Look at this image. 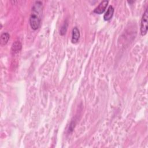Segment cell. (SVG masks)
<instances>
[{
  "label": "cell",
  "mask_w": 148,
  "mask_h": 148,
  "mask_svg": "<svg viewBox=\"0 0 148 148\" xmlns=\"http://www.w3.org/2000/svg\"><path fill=\"white\" fill-rule=\"evenodd\" d=\"M147 19H148V12L147 8L146 9L141 20L140 23V33L142 35H145L147 32Z\"/></svg>",
  "instance_id": "cell-2"
},
{
  "label": "cell",
  "mask_w": 148,
  "mask_h": 148,
  "mask_svg": "<svg viewBox=\"0 0 148 148\" xmlns=\"http://www.w3.org/2000/svg\"><path fill=\"white\" fill-rule=\"evenodd\" d=\"M68 22L66 21L64 24L63 25L61 26V27L60 28V34L61 35H64V34H65L66 32V30H67V28H68Z\"/></svg>",
  "instance_id": "cell-8"
},
{
  "label": "cell",
  "mask_w": 148,
  "mask_h": 148,
  "mask_svg": "<svg viewBox=\"0 0 148 148\" xmlns=\"http://www.w3.org/2000/svg\"><path fill=\"white\" fill-rule=\"evenodd\" d=\"M21 43L19 41H16L14 43H13L12 49H11V53L13 55H14L20 52L21 49Z\"/></svg>",
  "instance_id": "cell-5"
},
{
  "label": "cell",
  "mask_w": 148,
  "mask_h": 148,
  "mask_svg": "<svg viewBox=\"0 0 148 148\" xmlns=\"http://www.w3.org/2000/svg\"><path fill=\"white\" fill-rule=\"evenodd\" d=\"M108 1H102L97 7H96L95 8V9L94 10V12L97 13V14H102L104 12V11L105 10L107 5L108 4Z\"/></svg>",
  "instance_id": "cell-3"
},
{
  "label": "cell",
  "mask_w": 148,
  "mask_h": 148,
  "mask_svg": "<svg viewBox=\"0 0 148 148\" xmlns=\"http://www.w3.org/2000/svg\"><path fill=\"white\" fill-rule=\"evenodd\" d=\"M114 13V8L112 6H109L106 12L103 15V18L105 21H108L110 20Z\"/></svg>",
  "instance_id": "cell-6"
},
{
  "label": "cell",
  "mask_w": 148,
  "mask_h": 148,
  "mask_svg": "<svg viewBox=\"0 0 148 148\" xmlns=\"http://www.w3.org/2000/svg\"><path fill=\"white\" fill-rule=\"evenodd\" d=\"M80 31L79 29L77 27H75L72 29V39L71 41L73 43H76L78 42L79 38H80Z\"/></svg>",
  "instance_id": "cell-4"
},
{
  "label": "cell",
  "mask_w": 148,
  "mask_h": 148,
  "mask_svg": "<svg viewBox=\"0 0 148 148\" xmlns=\"http://www.w3.org/2000/svg\"><path fill=\"white\" fill-rule=\"evenodd\" d=\"M10 38V35L8 32H3L1 35V44L5 45Z\"/></svg>",
  "instance_id": "cell-7"
},
{
  "label": "cell",
  "mask_w": 148,
  "mask_h": 148,
  "mask_svg": "<svg viewBox=\"0 0 148 148\" xmlns=\"http://www.w3.org/2000/svg\"><path fill=\"white\" fill-rule=\"evenodd\" d=\"M42 8V2L40 1H36L32 6V13L29 17V24L34 30L38 29L40 26Z\"/></svg>",
  "instance_id": "cell-1"
}]
</instances>
